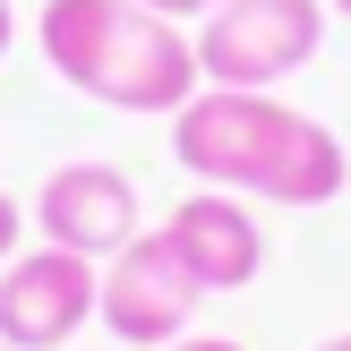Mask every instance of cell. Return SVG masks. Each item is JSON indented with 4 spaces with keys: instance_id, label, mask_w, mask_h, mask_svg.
Wrapping results in <instances>:
<instances>
[{
    "instance_id": "cell-1",
    "label": "cell",
    "mask_w": 351,
    "mask_h": 351,
    "mask_svg": "<svg viewBox=\"0 0 351 351\" xmlns=\"http://www.w3.org/2000/svg\"><path fill=\"white\" fill-rule=\"evenodd\" d=\"M171 154L189 180L257 206H335L351 189V146L317 112L257 86H197L171 112Z\"/></svg>"
},
{
    "instance_id": "cell-2",
    "label": "cell",
    "mask_w": 351,
    "mask_h": 351,
    "mask_svg": "<svg viewBox=\"0 0 351 351\" xmlns=\"http://www.w3.org/2000/svg\"><path fill=\"white\" fill-rule=\"evenodd\" d=\"M43 60L103 112H180L206 86L197 34H180L171 17H154L146 0H43L34 17Z\"/></svg>"
},
{
    "instance_id": "cell-3",
    "label": "cell",
    "mask_w": 351,
    "mask_h": 351,
    "mask_svg": "<svg viewBox=\"0 0 351 351\" xmlns=\"http://www.w3.org/2000/svg\"><path fill=\"white\" fill-rule=\"evenodd\" d=\"M326 43V0H223L215 17H197V69L206 86H257L274 95L283 77H300Z\"/></svg>"
},
{
    "instance_id": "cell-4",
    "label": "cell",
    "mask_w": 351,
    "mask_h": 351,
    "mask_svg": "<svg viewBox=\"0 0 351 351\" xmlns=\"http://www.w3.org/2000/svg\"><path fill=\"white\" fill-rule=\"evenodd\" d=\"M103 300V266L77 249H17L0 266V343L9 351H77V335L95 326Z\"/></svg>"
},
{
    "instance_id": "cell-5",
    "label": "cell",
    "mask_w": 351,
    "mask_h": 351,
    "mask_svg": "<svg viewBox=\"0 0 351 351\" xmlns=\"http://www.w3.org/2000/svg\"><path fill=\"white\" fill-rule=\"evenodd\" d=\"M206 291L189 283V266L171 257L163 232H137L120 257H103V300H95V326H112L120 351H171L189 335Z\"/></svg>"
},
{
    "instance_id": "cell-6",
    "label": "cell",
    "mask_w": 351,
    "mask_h": 351,
    "mask_svg": "<svg viewBox=\"0 0 351 351\" xmlns=\"http://www.w3.org/2000/svg\"><path fill=\"white\" fill-rule=\"evenodd\" d=\"M34 232L51 240V249H77V257H120L137 232H146V197H137V180L120 163H60L43 171V189H34Z\"/></svg>"
},
{
    "instance_id": "cell-7",
    "label": "cell",
    "mask_w": 351,
    "mask_h": 351,
    "mask_svg": "<svg viewBox=\"0 0 351 351\" xmlns=\"http://www.w3.org/2000/svg\"><path fill=\"white\" fill-rule=\"evenodd\" d=\"M154 232L171 240V257L189 266V283H197L206 300H215V291H249L257 274H266V232H257L249 197H232V189H189Z\"/></svg>"
},
{
    "instance_id": "cell-8",
    "label": "cell",
    "mask_w": 351,
    "mask_h": 351,
    "mask_svg": "<svg viewBox=\"0 0 351 351\" xmlns=\"http://www.w3.org/2000/svg\"><path fill=\"white\" fill-rule=\"evenodd\" d=\"M17 232H26V215H17V197H9V189H0V266H9V257H17Z\"/></svg>"
},
{
    "instance_id": "cell-9",
    "label": "cell",
    "mask_w": 351,
    "mask_h": 351,
    "mask_svg": "<svg viewBox=\"0 0 351 351\" xmlns=\"http://www.w3.org/2000/svg\"><path fill=\"white\" fill-rule=\"evenodd\" d=\"M146 9H154V17H171V26H180V17H215L223 0H146Z\"/></svg>"
},
{
    "instance_id": "cell-10",
    "label": "cell",
    "mask_w": 351,
    "mask_h": 351,
    "mask_svg": "<svg viewBox=\"0 0 351 351\" xmlns=\"http://www.w3.org/2000/svg\"><path fill=\"white\" fill-rule=\"evenodd\" d=\"M171 351H240V343H232V335H180Z\"/></svg>"
},
{
    "instance_id": "cell-11",
    "label": "cell",
    "mask_w": 351,
    "mask_h": 351,
    "mask_svg": "<svg viewBox=\"0 0 351 351\" xmlns=\"http://www.w3.org/2000/svg\"><path fill=\"white\" fill-rule=\"evenodd\" d=\"M9 43H17V9L0 0V51H9Z\"/></svg>"
},
{
    "instance_id": "cell-12",
    "label": "cell",
    "mask_w": 351,
    "mask_h": 351,
    "mask_svg": "<svg viewBox=\"0 0 351 351\" xmlns=\"http://www.w3.org/2000/svg\"><path fill=\"white\" fill-rule=\"evenodd\" d=\"M317 351H351V335H326V343H317Z\"/></svg>"
},
{
    "instance_id": "cell-13",
    "label": "cell",
    "mask_w": 351,
    "mask_h": 351,
    "mask_svg": "<svg viewBox=\"0 0 351 351\" xmlns=\"http://www.w3.org/2000/svg\"><path fill=\"white\" fill-rule=\"evenodd\" d=\"M326 9H335V17H351V0H326Z\"/></svg>"
},
{
    "instance_id": "cell-14",
    "label": "cell",
    "mask_w": 351,
    "mask_h": 351,
    "mask_svg": "<svg viewBox=\"0 0 351 351\" xmlns=\"http://www.w3.org/2000/svg\"><path fill=\"white\" fill-rule=\"evenodd\" d=\"M0 351H9V343H0Z\"/></svg>"
},
{
    "instance_id": "cell-15",
    "label": "cell",
    "mask_w": 351,
    "mask_h": 351,
    "mask_svg": "<svg viewBox=\"0 0 351 351\" xmlns=\"http://www.w3.org/2000/svg\"><path fill=\"white\" fill-rule=\"evenodd\" d=\"M112 351H120V343H112Z\"/></svg>"
}]
</instances>
